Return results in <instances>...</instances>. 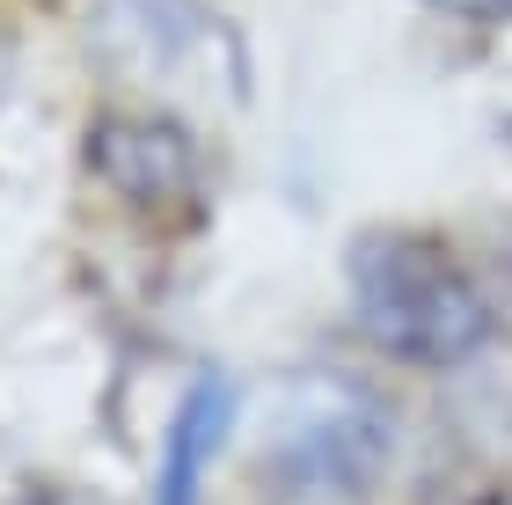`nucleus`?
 Masks as SVG:
<instances>
[{"label": "nucleus", "mask_w": 512, "mask_h": 505, "mask_svg": "<svg viewBox=\"0 0 512 505\" xmlns=\"http://www.w3.org/2000/svg\"><path fill=\"white\" fill-rule=\"evenodd\" d=\"M30 505H110V498H96V491H44V498H30Z\"/></svg>", "instance_id": "obj_7"}, {"label": "nucleus", "mask_w": 512, "mask_h": 505, "mask_svg": "<svg viewBox=\"0 0 512 505\" xmlns=\"http://www.w3.org/2000/svg\"><path fill=\"white\" fill-rule=\"evenodd\" d=\"M8 81H15V52H8V37H0V96H8Z\"/></svg>", "instance_id": "obj_8"}, {"label": "nucleus", "mask_w": 512, "mask_h": 505, "mask_svg": "<svg viewBox=\"0 0 512 505\" xmlns=\"http://www.w3.org/2000/svg\"><path fill=\"white\" fill-rule=\"evenodd\" d=\"M227 425H235V381L220 366L183 388L176 418H169V447H161V476H154V505H198V484H205V462L220 454Z\"/></svg>", "instance_id": "obj_5"}, {"label": "nucleus", "mask_w": 512, "mask_h": 505, "mask_svg": "<svg viewBox=\"0 0 512 505\" xmlns=\"http://www.w3.org/2000/svg\"><path fill=\"white\" fill-rule=\"evenodd\" d=\"M88 176H103V191L132 213H191L205 191L198 140L169 110H110V118H96Z\"/></svg>", "instance_id": "obj_4"}, {"label": "nucleus", "mask_w": 512, "mask_h": 505, "mask_svg": "<svg viewBox=\"0 0 512 505\" xmlns=\"http://www.w3.org/2000/svg\"><path fill=\"white\" fill-rule=\"evenodd\" d=\"M432 8H447V15H512V0H432Z\"/></svg>", "instance_id": "obj_6"}, {"label": "nucleus", "mask_w": 512, "mask_h": 505, "mask_svg": "<svg viewBox=\"0 0 512 505\" xmlns=\"http://www.w3.org/2000/svg\"><path fill=\"white\" fill-rule=\"evenodd\" d=\"M359 330L403 366H461L491 337V286L454 257L439 235L374 227L344 249Z\"/></svg>", "instance_id": "obj_1"}, {"label": "nucleus", "mask_w": 512, "mask_h": 505, "mask_svg": "<svg viewBox=\"0 0 512 505\" xmlns=\"http://www.w3.org/2000/svg\"><path fill=\"white\" fill-rule=\"evenodd\" d=\"M388 469V410L337 374H308L271 432L278 505H352Z\"/></svg>", "instance_id": "obj_3"}, {"label": "nucleus", "mask_w": 512, "mask_h": 505, "mask_svg": "<svg viewBox=\"0 0 512 505\" xmlns=\"http://www.w3.org/2000/svg\"><path fill=\"white\" fill-rule=\"evenodd\" d=\"M88 52L118 88L147 96L169 118H227L249 96L242 37L205 0H96Z\"/></svg>", "instance_id": "obj_2"}]
</instances>
